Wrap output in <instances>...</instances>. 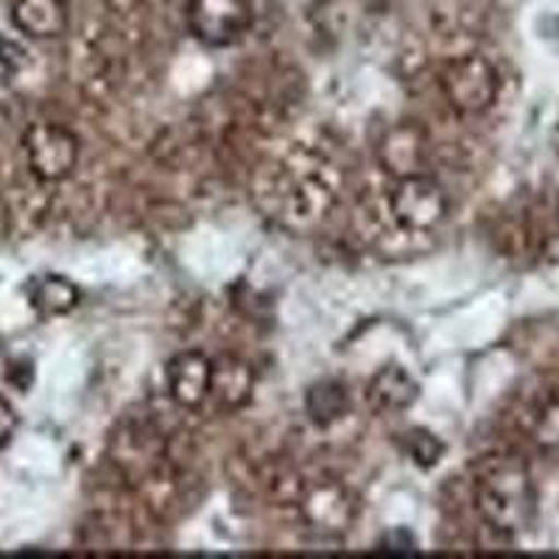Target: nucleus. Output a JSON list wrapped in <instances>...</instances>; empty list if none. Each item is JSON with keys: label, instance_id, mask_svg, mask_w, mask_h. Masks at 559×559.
Here are the masks:
<instances>
[{"label": "nucleus", "instance_id": "1", "mask_svg": "<svg viewBox=\"0 0 559 559\" xmlns=\"http://www.w3.org/2000/svg\"><path fill=\"white\" fill-rule=\"evenodd\" d=\"M473 498L481 521L498 534H521L532 526L537 492L528 467L515 456H487L476 471Z\"/></svg>", "mask_w": 559, "mask_h": 559}, {"label": "nucleus", "instance_id": "2", "mask_svg": "<svg viewBox=\"0 0 559 559\" xmlns=\"http://www.w3.org/2000/svg\"><path fill=\"white\" fill-rule=\"evenodd\" d=\"M439 90L459 115H481L498 96V73L484 57L467 53L439 70Z\"/></svg>", "mask_w": 559, "mask_h": 559}, {"label": "nucleus", "instance_id": "3", "mask_svg": "<svg viewBox=\"0 0 559 559\" xmlns=\"http://www.w3.org/2000/svg\"><path fill=\"white\" fill-rule=\"evenodd\" d=\"M448 193L445 188L428 174H412V177L394 179L389 193V210L394 222L408 233H428L439 227L448 216Z\"/></svg>", "mask_w": 559, "mask_h": 559}, {"label": "nucleus", "instance_id": "4", "mask_svg": "<svg viewBox=\"0 0 559 559\" xmlns=\"http://www.w3.org/2000/svg\"><path fill=\"white\" fill-rule=\"evenodd\" d=\"M299 518L317 537H342L353 528L358 518L356 496L336 478H317L302 489Z\"/></svg>", "mask_w": 559, "mask_h": 559}, {"label": "nucleus", "instance_id": "5", "mask_svg": "<svg viewBox=\"0 0 559 559\" xmlns=\"http://www.w3.org/2000/svg\"><path fill=\"white\" fill-rule=\"evenodd\" d=\"M23 152L39 182H62L79 163V138L62 123H32L23 134Z\"/></svg>", "mask_w": 559, "mask_h": 559}, {"label": "nucleus", "instance_id": "6", "mask_svg": "<svg viewBox=\"0 0 559 559\" xmlns=\"http://www.w3.org/2000/svg\"><path fill=\"white\" fill-rule=\"evenodd\" d=\"M188 26L210 48L236 45L252 26L247 0H188Z\"/></svg>", "mask_w": 559, "mask_h": 559}, {"label": "nucleus", "instance_id": "7", "mask_svg": "<svg viewBox=\"0 0 559 559\" xmlns=\"http://www.w3.org/2000/svg\"><path fill=\"white\" fill-rule=\"evenodd\" d=\"M378 163L383 171L394 179L412 177V174H426L428 163V134L426 129L414 121L394 123L378 143Z\"/></svg>", "mask_w": 559, "mask_h": 559}, {"label": "nucleus", "instance_id": "8", "mask_svg": "<svg viewBox=\"0 0 559 559\" xmlns=\"http://www.w3.org/2000/svg\"><path fill=\"white\" fill-rule=\"evenodd\" d=\"M210 376H213V361L199 349H185L168 361V394L182 408L204 406L210 392Z\"/></svg>", "mask_w": 559, "mask_h": 559}, {"label": "nucleus", "instance_id": "9", "mask_svg": "<svg viewBox=\"0 0 559 559\" xmlns=\"http://www.w3.org/2000/svg\"><path fill=\"white\" fill-rule=\"evenodd\" d=\"M254 372L247 361L238 356H222L213 361V376H210L207 401L222 412H238L252 401Z\"/></svg>", "mask_w": 559, "mask_h": 559}, {"label": "nucleus", "instance_id": "10", "mask_svg": "<svg viewBox=\"0 0 559 559\" xmlns=\"http://www.w3.org/2000/svg\"><path fill=\"white\" fill-rule=\"evenodd\" d=\"M12 23L32 39H57L68 32L70 12L64 0H14Z\"/></svg>", "mask_w": 559, "mask_h": 559}, {"label": "nucleus", "instance_id": "11", "mask_svg": "<svg viewBox=\"0 0 559 559\" xmlns=\"http://www.w3.org/2000/svg\"><path fill=\"white\" fill-rule=\"evenodd\" d=\"M417 381L397 364H386L383 369H378L372 381L367 383V401L378 412H403L417 401Z\"/></svg>", "mask_w": 559, "mask_h": 559}, {"label": "nucleus", "instance_id": "12", "mask_svg": "<svg viewBox=\"0 0 559 559\" xmlns=\"http://www.w3.org/2000/svg\"><path fill=\"white\" fill-rule=\"evenodd\" d=\"M28 299H32L34 311H39L43 317H62L82 302V292L68 277L48 274V277L34 280L28 288Z\"/></svg>", "mask_w": 559, "mask_h": 559}, {"label": "nucleus", "instance_id": "13", "mask_svg": "<svg viewBox=\"0 0 559 559\" xmlns=\"http://www.w3.org/2000/svg\"><path fill=\"white\" fill-rule=\"evenodd\" d=\"M306 408L308 417L317 423V426H331L336 419H342L349 408V397L344 392L342 383L336 381H322L313 383L306 394Z\"/></svg>", "mask_w": 559, "mask_h": 559}, {"label": "nucleus", "instance_id": "14", "mask_svg": "<svg viewBox=\"0 0 559 559\" xmlns=\"http://www.w3.org/2000/svg\"><path fill=\"white\" fill-rule=\"evenodd\" d=\"M534 445L548 462H559V401L546 403L534 419Z\"/></svg>", "mask_w": 559, "mask_h": 559}, {"label": "nucleus", "instance_id": "15", "mask_svg": "<svg viewBox=\"0 0 559 559\" xmlns=\"http://www.w3.org/2000/svg\"><path fill=\"white\" fill-rule=\"evenodd\" d=\"M403 451H406V456L412 459L417 467H426L428 471V467H433V464L442 459L445 448H442V442H439L431 431H426V428H412V431L403 433Z\"/></svg>", "mask_w": 559, "mask_h": 559}, {"label": "nucleus", "instance_id": "16", "mask_svg": "<svg viewBox=\"0 0 559 559\" xmlns=\"http://www.w3.org/2000/svg\"><path fill=\"white\" fill-rule=\"evenodd\" d=\"M378 551L386 554H414L417 551V537L408 528H392L378 540Z\"/></svg>", "mask_w": 559, "mask_h": 559}, {"label": "nucleus", "instance_id": "17", "mask_svg": "<svg viewBox=\"0 0 559 559\" xmlns=\"http://www.w3.org/2000/svg\"><path fill=\"white\" fill-rule=\"evenodd\" d=\"M14 431H17V414H14L12 403L0 397V451L12 442Z\"/></svg>", "mask_w": 559, "mask_h": 559}]
</instances>
